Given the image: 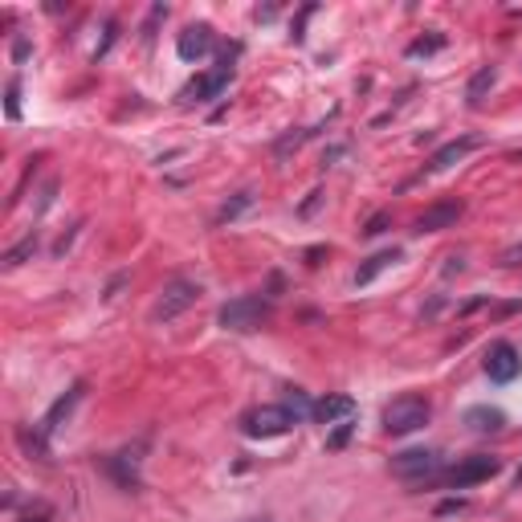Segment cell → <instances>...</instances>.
<instances>
[{"label":"cell","mask_w":522,"mask_h":522,"mask_svg":"<svg viewBox=\"0 0 522 522\" xmlns=\"http://www.w3.org/2000/svg\"><path fill=\"white\" fill-rule=\"evenodd\" d=\"M428 416H433V404H428L425 396H412V392H408V396H396L384 408V428L392 436H408V433H416V428H425Z\"/></svg>","instance_id":"obj_1"},{"label":"cell","mask_w":522,"mask_h":522,"mask_svg":"<svg viewBox=\"0 0 522 522\" xmlns=\"http://www.w3.org/2000/svg\"><path fill=\"white\" fill-rule=\"evenodd\" d=\"M294 425H298V420H294V412L286 404H261V408H249V412L241 416V433L253 436V441L281 436V433H290Z\"/></svg>","instance_id":"obj_2"},{"label":"cell","mask_w":522,"mask_h":522,"mask_svg":"<svg viewBox=\"0 0 522 522\" xmlns=\"http://www.w3.org/2000/svg\"><path fill=\"white\" fill-rule=\"evenodd\" d=\"M265 319H270V298H261V294L224 302L221 314H216V322H221L224 330H257Z\"/></svg>","instance_id":"obj_3"},{"label":"cell","mask_w":522,"mask_h":522,"mask_svg":"<svg viewBox=\"0 0 522 522\" xmlns=\"http://www.w3.org/2000/svg\"><path fill=\"white\" fill-rule=\"evenodd\" d=\"M196 298H200V281H188V278L167 281L164 294H159V298H155V306H151V319H155V322L180 319L188 306H196Z\"/></svg>","instance_id":"obj_4"},{"label":"cell","mask_w":522,"mask_h":522,"mask_svg":"<svg viewBox=\"0 0 522 522\" xmlns=\"http://www.w3.org/2000/svg\"><path fill=\"white\" fill-rule=\"evenodd\" d=\"M493 474H502V461L490 453H474V457H465V461H457L453 469L445 474V485L449 490H469V485L477 482H490Z\"/></svg>","instance_id":"obj_5"},{"label":"cell","mask_w":522,"mask_h":522,"mask_svg":"<svg viewBox=\"0 0 522 522\" xmlns=\"http://www.w3.org/2000/svg\"><path fill=\"white\" fill-rule=\"evenodd\" d=\"M392 474L404 477V482H420V477L441 474V453L436 449H404V453L392 457Z\"/></svg>","instance_id":"obj_6"},{"label":"cell","mask_w":522,"mask_h":522,"mask_svg":"<svg viewBox=\"0 0 522 522\" xmlns=\"http://www.w3.org/2000/svg\"><path fill=\"white\" fill-rule=\"evenodd\" d=\"M229 77H232V58L224 53L221 66L208 69V74H200V77H192V82L180 90V102H208V98H216L224 86H229Z\"/></svg>","instance_id":"obj_7"},{"label":"cell","mask_w":522,"mask_h":522,"mask_svg":"<svg viewBox=\"0 0 522 522\" xmlns=\"http://www.w3.org/2000/svg\"><path fill=\"white\" fill-rule=\"evenodd\" d=\"M518 371H522V359L510 343H493V347L485 351V376H490L493 384H514Z\"/></svg>","instance_id":"obj_8"},{"label":"cell","mask_w":522,"mask_h":522,"mask_svg":"<svg viewBox=\"0 0 522 522\" xmlns=\"http://www.w3.org/2000/svg\"><path fill=\"white\" fill-rule=\"evenodd\" d=\"M465 204L461 200H441L433 204V208H425V213L412 221V232H441V229H453L457 221H461Z\"/></svg>","instance_id":"obj_9"},{"label":"cell","mask_w":522,"mask_h":522,"mask_svg":"<svg viewBox=\"0 0 522 522\" xmlns=\"http://www.w3.org/2000/svg\"><path fill=\"white\" fill-rule=\"evenodd\" d=\"M213 29L208 25H188L184 33H180V41H175V53L184 61H200L204 53H213Z\"/></svg>","instance_id":"obj_10"},{"label":"cell","mask_w":522,"mask_h":522,"mask_svg":"<svg viewBox=\"0 0 522 522\" xmlns=\"http://www.w3.org/2000/svg\"><path fill=\"white\" fill-rule=\"evenodd\" d=\"M477 147H482V139H477V135H461V139H453V143H445L441 151L433 155V159H428V172H445V167L461 164L465 155L477 151Z\"/></svg>","instance_id":"obj_11"},{"label":"cell","mask_w":522,"mask_h":522,"mask_svg":"<svg viewBox=\"0 0 522 522\" xmlns=\"http://www.w3.org/2000/svg\"><path fill=\"white\" fill-rule=\"evenodd\" d=\"M314 420L322 425H343V420H355V400L351 396H327L314 404Z\"/></svg>","instance_id":"obj_12"},{"label":"cell","mask_w":522,"mask_h":522,"mask_svg":"<svg viewBox=\"0 0 522 522\" xmlns=\"http://www.w3.org/2000/svg\"><path fill=\"white\" fill-rule=\"evenodd\" d=\"M400 261V249H379L376 257H368L363 265H359V273H355V286H371V281L379 278V273L387 270V265H396Z\"/></svg>","instance_id":"obj_13"},{"label":"cell","mask_w":522,"mask_h":522,"mask_svg":"<svg viewBox=\"0 0 522 522\" xmlns=\"http://www.w3.org/2000/svg\"><path fill=\"white\" fill-rule=\"evenodd\" d=\"M465 425L474 428V433H498V428L506 425V416L490 404H474L469 412H465Z\"/></svg>","instance_id":"obj_14"},{"label":"cell","mask_w":522,"mask_h":522,"mask_svg":"<svg viewBox=\"0 0 522 522\" xmlns=\"http://www.w3.org/2000/svg\"><path fill=\"white\" fill-rule=\"evenodd\" d=\"M493 82H498V66H482L469 77V86H465V102H469V107H482L485 94L493 90Z\"/></svg>","instance_id":"obj_15"},{"label":"cell","mask_w":522,"mask_h":522,"mask_svg":"<svg viewBox=\"0 0 522 522\" xmlns=\"http://www.w3.org/2000/svg\"><path fill=\"white\" fill-rule=\"evenodd\" d=\"M107 469H110V477H115L118 485H126V490L139 485V457L135 453H115L107 461Z\"/></svg>","instance_id":"obj_16"},{"label":"cell","mask_w":522,"mask_h":522,"mask_svg":"<svg viewBox=\"0 0 522 522\" xmlns=\"http://www.w3.org/2000/svg\"><path fill=\"white\" fill-rule=\"evenodd\" d=\"M77 400H82V384H74V387H69V392H66V396L58 400V404L49 408V416H45V433H53V428L61 425V416H69V408H74Z\"/></svg>","instance_id":"obj_17"},{"label":"cell","mask_w":522,"mask_h":522,"mask_svg":"<svg viewBox=\"0 0 522 522\" xmlns=\"http://www.w3.org/2000/svg\"><path fill=\"white\" fill-rule=\"evenodd\" d=\"M17 441L25 445V453L29 457H37V461H49V449H45V436H37V433H29V428L20 425L17 428Z\"/></svg>","instance_id":"obj_18"},{"label":"cell","mask_w":522,"mask_h":522,"mask_svg":"<svg viewBox=\"0 0 522 522\" xmlns=\"http://www.w3.org/2000/svg\"><path fill=\"white\" fill-rule=\"evenodd\" d=\"M33 253H37V237H25L20 245H12V249L4 253V270H17L20 261H25V257H33Z\"/></svg>","instance_id":"obj_19"},{"label":"cell","mask_w":522,"mask_h":522,"mask_svg":"<svg viewBox=\"0 0 522 522\" xmlns=\"http://www.w3.org/2000/svg\"><path fill=\"white\" fill-rule=\"evenodd\" d=\"M436 49H445V37H441V33H433V37H416L412 45H408V58H428V53H436Z\"/></svg>","instance_id":"obj_20"},{"label":"cell","mask_w":522,"mask_h":522,"mask_svg":"<svg viewBox=\"0 0 522 522\" xmlns=\"http://www.w3.org/2000/svg\"><path fill=\"white\" fill-rule=\"evenodd\" d=\"M249 204H253V192H237V200H229V204H224V208H221V213H216V221H232V216H241L245 213V208H249Z\"/></svg>","instance_id":"obj_21"},{"label":"cell","mask_w":522,"mask_h":522,"mask_svg":"<svg viewBox=\"0 0 522 522\" xmlns=\"http://www.w3.org/2000/svg\"><path fill=\"white\" fill-rule=\"evenodd\" d=\"M286 408L294 412V420H302V416H310V412H314V408H310V400L302 396V392H294V396L286 400Z\"/></svg>","instance_id":"obj_22"},{"label":"cell","mask_w":522,"mask_h":522,"mask_svg":"<svg viewBox=\"0 0 522 522\" xmlns=\"http://www.w3.org/2000/svg\"><path fill=\"white\" fill-rule=\"evenodd\" d=\"M351 428H355V420H343V425L335 428V433L327 436V445L330 449H338V445H347V436H351Z\"/></svg>","instance_id":"obj_23"},{"label":"cell","mask_w":522,"mask_h":522,"mask_svg":"<svg viewBox=\"0 0 522 522\" xmlns=\"http://www.w3.org/2000/svg\"><path fill=\"white\" fill-rule=\"evenodd\" d=\"M17 94H20V86H17V82H9V102H4L9 118H20V102H17Z\"/></svg>","instance_id":"obj_24"},{"label":"cell","mask_w":522,"mask_h":522,"mask_svg":"<svg viewBox=\"0 0 522 522\" xmlns=\"http://www.w3.org/2000/svg\"><path fill=\"white\" fill-rule=\"evenodd\" d=\"M457 510H465L461 498H453V502H441V506H436V514H441V518H445V514H457Z\"/></svg>","instance_id":"obj_25"},{"label":"cell","mask_w":522,"mask_h":522,"mask_svg":"<svg viewBox=\"0 0 522 522\" xmlns=\"http://www.w3.org/2000/svg\"><path fill=\"white\" fill-rule=\"evenodd\" d=\"M502 265H522V245H514V249L502 253Z\"/></svg>","instance_id":"obj_26"},{"label":"cell","mask_w":522,"mask_h":522,"mask_svg":"<svg viewBox=\"0 0 522 522\" xmlns=\"http://www.w3.org/2000/svg\"><path fill=\"white\" fill-rule=\"evenodd\" d=\"M384 224H387V216L379 213V216H371V221H368V229H363V232H371V237H376V232H384Z\"/></svg>","instance_id":"obj_27"},{"label":"cell","mask_w":522,"mask_h":522,"mask_svg":"<svg viewBox=\"0 0 522 522\" xmlns=\"http://www.w3.org/2000/svg\"><path fill=\"white\" fill-rule=\"evenodd\" d=\"M20 522H49V510H41L37 518H33V514H25V518H20Z\"/></svg>","instance_id":"obj_28"},{"label":"cell","mask_w":522,"mask_h":522,"mask_svg":"<svg viewBox=\"0 0 522 522\" xmlns=\"http://www.w3.org/2000/svg\"><path fill=\"white\" fill-rule=\"evenodd\" d=\"M245 522H270V518H245Z\"/></svg>","instance_id":"obj_29"}]
</instances>
